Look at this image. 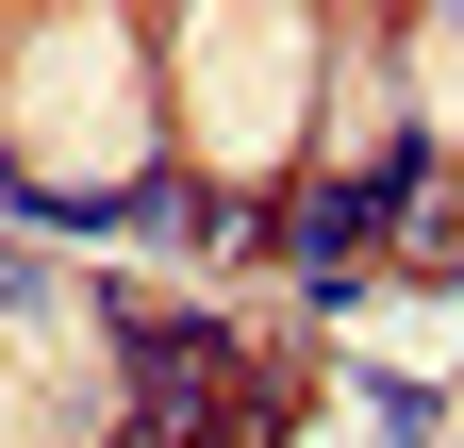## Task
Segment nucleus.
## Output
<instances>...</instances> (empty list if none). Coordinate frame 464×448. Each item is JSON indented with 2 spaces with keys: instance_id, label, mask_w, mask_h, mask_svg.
Instances as JSON below:
<instances>
[{
  "instance_id": "obj_1",
  "label": "nucleus",
  "mask_w": 464,
  "mask_h": 448,
  "mask_svg": "<svg viewBox=\"0 0 464 448\" xmlns=\"http://www.w3.org/2000/svg\"><path fill=\"white\" fill-rule=\"evenodd\" d=\"M17 150L50 166V183H133V150H150V83H133V34H100V17H67V34H34L17 50Z\"/></svg>"
},
{
  "instance_id": "obj_2",
  "label": "nucleus",
  "mask_w": 464,
  "mask_h": 448,
  "mask_svg": "<svg viewBox=\"0 0 464 448\" xmlns=\"http://www.w3.org/2000/svg\"><path fill=\"white\" fill-rule=\"evenodd\" d=\"M183 83H199V150L249 183V166H282V150H299L315 34H299V17H199V34H183Z\"/></svg>"
},
{
  "instance_id": "obj_3",
  "label": "nucleus",
  "mask_w": 464,
  "mask_h": 448,
  "mask_svg": "<svg viewBox=\"0 0 464 448\" xmlns=\"http://www.w3.org/2000/svg\"><path fill=\"white\" fill-rule=\"evenodd\" d=\"M0 432H67L83 399H100V332L67 316V299H0Z\"/></svg>"
},
{
  "instance_id": "obj_4",
  "label": "nucleus",
  "mask_w": 464,
  "mask_h": 448,
  "mask_svg": "<svg viewBox=\"0 0 464 448\" xmlns=\"http://www.w3.org/2000/svg\"><path fill=\"white\" fill-rule=\"evenodd\" d=\"M415 83H431V133H464V17L415 34Z\"/></svg>"
}]
</instances>
